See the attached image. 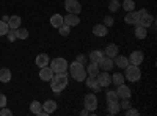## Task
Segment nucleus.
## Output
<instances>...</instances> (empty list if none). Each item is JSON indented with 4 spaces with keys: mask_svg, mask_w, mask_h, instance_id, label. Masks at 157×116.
I'll list each match as a JSON object with an SVG mask.
<instances>
[{
    "mask_svg": "<svg viewBox=\"0 0 157 116\" xmlns=\"http://www.w3.org/2000/svg\"><path fill=\"white\" fill-rule=\"evenodd\" d=\"M137 13H138V16H143V14H146L148 11H146V9H140V11H137Z\"/></svg>",
    "mask_w": 157,
    "mask_h": 116,
    "instance_id": "nucleus-43",
    "label": "nucleus"
},
{
    "mask_svg": "<svg viewBox=\"0 0 157 116\" xmlns=\"http://www.w3.org/2000/svg\"><path fill=\"white\" fill-rule=\"evenodd\" d=\"M110 2H112V0H110Z\"/></svg>",
    "mask_w": 157,
    "mask_h": 116,
    "instance_id": "nucleus-45",
    "label": "nucleus"
},
{
    "mask_svg": "<svg viewBox=\"0 0 157 116\" xmlns=\"http://www.w3.org/2000/svg\"><path fill=\"white\" fill-rule=\"evenodd\" d=\"M0 114H2V116H11V114H13V111H11V110H8L6 107H3V108H0Z\"/></svg>",
    "mask_w": 157,
    "mask_h": 116,
    "instance_id": "nucleus-42",
    "label": "nucleus"
},
{
    "mask_svg": "<svg viewBox=\"0 0 157 116\" xmlns=\"http://www.w3.org/2000/svg\"><path fill=\"white\" fill-rule=\"evenodd\" d=\"M138 19H140V16H138V13H137L135 9L127 11V14H126V17H124L126 24H129V25H137V24H138Z\"/></svg>",
    "mask_w": 157,
    "mask_h": 116,
    "instance_id": "nucleus-12",
    "label": "nucleus"
},
{
    "mask_svg": "<svg viewBox=\"0 0 157 116\" xmlns=\"http://www.w3.org/2000/svg\"><path fill=\"white\" fill-rule=\"evenodd\" d=\"M121 6L126 11H132V9H135V2L134 0H124V2L121 3Z\"/></svg>",
    "mask_w": 157,
    "mask_h": 116,
    "instance_id": "nucleus-31",
    "label": "nucleus"
},
{
    "mask_svg": "<svg viewBox=\"0 0 157 116\" xmlns=\"http://www.w3.org/2000/svg\"><path fill=\"white\" fill-rule=\"evenodd\" d=\"M96 80H98L101 88H105V86H109L112 83V77L109 75V71H104V72H99L96 75Z\"/></svg>",
    "mask_w": 157,
    "mask_h": 116,
    "instance_id": "nucleus-6",
    "label": "nucleus"
},
{
    "mask_svg": "<svg viewBox=\"0 0 157 116\" xmlns=\"http://www.w3.org/2000/svg\"><path fill=\"white\" fill-rule=\"evenodd\" d=\"M146 35H148V28H145V27H141V25H135V36L138 38V39H145L146 38Z\"/></svg>",
    "mask_w": 157,
    "mask_h": 116,
    "instance_id": "nucleus-24",
    "label": "nucleus"
},
{
    "mask_svg": "<svg viewBox=\"0 0 157 116\" xmlns=\"http://www.w3.org/2000/svg\"><path fill=\"white\" fill-rule=\"evenodd\" d=\"M63 24H66L68 27H75V25L80 24V17H78V14H71V13H68L66 16H63Z\"/></svg>",
    "mask_w": 157,
    "mask_h": 116,
    "instance_id": "nucleus-8",
    "label": "nucleus"
},
{
    "mask_svg": "<svg viewBox=\"0 0 157 116\" xmlns=\"http://www.w3.org/2000/svg\"><path fill=\"white\" fill-rule=\"evenodd\" d=\"M113 63H115V66L121 68V69H126V68L129 66V60H127L126 57H123V55H116Z\"/></svg>",
    "mask_w": 157,
    "mask_h": 116,
    "instance_id": "nucleus-16",
    "label": "nucleus"
},
{
    "mask_svg": "<svg viewBox=\"0 0 157 116\" xmlns=\"http://www.w3.org/2000/svg\"><path fill=\"white\" fill-rule=\"evenodd\" d=\"M130 105H132V104H130V102H129V99H123V102H121V104H120V107L123 108V110H127Z\"/></svg>",
    "mask_w": 157,
    "mask_h": 116,
    "instance_id": "nucleus-40",
    "label": "nucleus"
},
{
    "mask_svg": "<svg viewBox=\"0 0 157 116\" xmlns=\"http://www.w3.org/2000/svg\"><path fill=\"white\" fill-rule=\"evenodd\" d=\"M85 82H86V86L88 88H91L94 93H99V89H101V86H99V83H98V80H96V77H91V75H86V79H85Z\"/></svg>",
    "mask_w": 157,
    "mask_h": 116,
    "instance_id": "nucleus-15",
    "label": "nucleus"
},
{
    "mask_svg": "<svg viewBox=\"0 0 157 116\" xmlns=\"http://www.w3.org/2000/svg\"><path fill=\"white\" fill-rule=\"evenodd\" d=\"M107 28L109 27H105L104 24H98V25H94V27H93V35L94 36H99V38H104V36H107V33H109Z\"/></svg>",
    "mask_w": 157,
    "mask_h": 116,
    "instance_id": "nucleus-14",
    "label": "nucleus"
},
{
    "mask_svg": "<svg viewBox=\"0 0 157 116\" xmlns=\"http://www.w3.org/2000/svg\"><path fill=\"white\" fill-rule=\"evenodd\" d=\"M124 80H126V79H124V75H123L121 72H115V74L112 75V83H115L116 86H118V85H123Z\"/></svg>",
    "mask_w": 157,
    "mask_h": 116,
    "instance_id": "nucleus-26",
    "label": "nucleus"
},
{
    "mask_svg": "<svg viewBox=\"0 0 157 116\" xmlns=\"http://www.w3.org/2000/svg\"><path fill=\"white\" fill-rule=\"evenodd\" d=\"M6 104H8V99H6V96H5L3 93H0V108L6 107Z\"/></svg>",
    "mask_w": 157,
    "mask_h": 116,
    "instance_id": "nucleus-37",
    "label": "nucleus"
},
{
    "mask_svg": "<svg viewBox=\"0 0 157 116\" xmlns=\"http://www.w3.org/2000/svg\"><path fill=\"white\" fill-rule=\"evenodd\" d=\"M152 22H154V17L149 14V13L140 16V19H138V25H141V27H145V28H149L152 25Z\"/></svg>",
    "mask_w": 157,
    "mask_h": 116,
    "instance_id": "nucleus-13",
    "label": "nucleus"
},
{
    "mask_svg": "<svg viewBox=\"0 0 157 116\" xmlns=\"http://www.w3.org/2000/svg\"><path fill=\"white\" fill-rule=\"evenodd\" d=\"M116 94L120 99H130V96H132V91H130V88L127 85H118V89H116Z\"/></svg>",
    "mask_w": 157,
    "mask_h": 116,
    "instance_id": "nucleus-9",
    "label": "nucleus"
},
{
    "mask_svg": "<svg viewBox=\"0 0 157 116\" xmlns=\"http://www.w3.org/2000/svg\"><path fill=\"white\" fill-rule=\"evenodd\" d=\"M6 36H8V39H10V43H13V41H16L17 39V36H16V30H8V33H6Z\"/></svg>",
    "mask_w": 157,
    "mask_h": 116,
    "instance_id": "nucleus-36",
    "label": "nucleus"
},
{
    "mask_svg": "<svg viewBox=\"0 0 157 116\" xmlns=\"http://www.w3.org/2000/svg\"><path fill=\"white\" fill-rule=\"evenodd\" d=\"M124 71H126L124 79L129 80V82L135 83V82H138V80L141 79V71H140L138 66H135V64H129V66H127Z\"/></svg>",
    "mask_w": 157,
    "mask_h": 116,
    "instance_id": "nucleus-2",
    "label": "nucleus"
},
{
    "mask_svg": "<svg viewBox=\"0 0 157 116\" xmlns=\"http://www.w3.org/2000/svg\"><path fill=\"white\" fill-rule=\"evenodd\" d=\"M68 61L64 60V58H55V60H52L50 61V69L54 71V72H66L68 71Z\"/></svg>",
    "mask_w": 157,
    "mask_h": 116,
    "instance_id": "nucleus-3",
    "label": "nucleus"
},
{
    "mask_svg": "<svg viewBox=\"0 0 157 116\" xmlns=\"http://www.w3.org/2000/svg\"><path fill=\"white\" fill-rule=\"evenodd\" d=\"M8 27H10L11 30H16V28H19V27H21V17H19L17 14L11 16V17H10V21H8Z\"/></svg>",
    "mask_w": 157,
    "mask_h": 116,
    "instance_id": "nucleus-21",
    "label": "nucleus"
},
{
    "mask_svg": "<svg viewBox=\"0 0 157 116\" xmlns=\"http://www.w3.org/2000/svg\"><path fill=\"white\" fill-rule=\"evenodd\" d=\"M118 52H120V49H118L116 44H109L105 47V50H104V54H105L107 57H110V58H115L118 55Z\"/></svg>",
    "mask_w": 157,
    "mask_h": 116,
    "instance_id": "nucleus-18",
    "label": "nucleus"
},
{
    "mask_svg": "<svg viewBox=\"0 0 157 116\" xmlns=\"http://www.w3.org/2000/svg\"><path fill=\"white\" fill-rule=\"evenodd\" d=\"M109 8H110V11H112V13H116L118 9L121 8V3L118 2V0H112L110 5H109Z\"/></svg>",
    "mask_w": 157,
    "mask_h": 116,
    "instance_id": "nucleus-35",
    "label": "nucleus"
},
{
    "mask_svg": "<svg viewBox=\"0 0 157 116\" xmlns=\"http://www.w3.org/2000/svg\"><path fill=\"white\" fill-rule=\"evenodd\" d=\"M105 99H107L109 104H112V102H118V100H120V97H118L116 91H112V89L105 93Z\"/></svg>",
    "mask_w": 157,
    "mask_h": 116,
    "instance_id": "nucleus-28",
    "label": "nucleus"
},
{
    "mask_svg": "<svg viewBox=\"0 0 157 116\" xmlns=\"http://www.w3.org/2000/svg\"><path fill=\"white\" fill-rule=\"evenodd\" d=\"M86 60H88V57H86V55H77V58H75V61H78L80 64H83V66L86 64Z\"/></svg>",
    "mask_w": 157,
    "mask_h": 116,
    "instance_id": "nucleus-38",
    "label": "nucleus"
},
{
    "mask_svg": "<svg viewBox=\"0 0 157 116\" xmlns=\"http://www.w3.org/2000/svg\"><path fill=\"white\" fill-rule=\"evenodd\" d=\"M49 55H46V54H39L38 57H36V60H35V63H36V66L38 68H44V66H47L49 64Z\"/></svg>",
    "mask_w": 157,
    "mask_h": 116,
    "instance_id": "nucleus-17",
    "label": "nucleus"
},
{
    "mask_svg": "<svg viewBox=\"0 0 157 116\" xmlns=\"http://www.w3.org/2000/svg\"><path fill=\"white\" fill-rule=\"evenodd\" d=\"M69 30H71V27H68L66 24H63V25L58 27V32H60L61 36H69Z\"/></svg>",
    "mask_w": 157,
    "mask_h": 116,
    "instance_id": "nucleus-34",
    "label": "nucleus"
},
{
    "mask_svg": "<svg viewBox=\"0 0 157 116\" xmlns=\"http://www.w3.org/2000/svg\"><path fill=\"white\" fill-rule=\"evenodd\" d=\"M129 64H135V66H140V64L143 63V60H145V55H143V52H140V50H135V52H132L129 55Z\"/></svg>",
    "mask_w": 157,
    "mask_h": 116,
    "instance_id": "nucleus-7",
    "label": "nucleus"
},
{
    "mask_svg": "<svg viewBox=\"0 0 157 116\" xmlns=\"http://www.w3.org/2000/svg\"><path fill=\"white\" fill-rule=\"evenodd\" d=\"M126 114H127V116H137V114H138V110H137V108H132V107H129V108L126 110Z\"/></svg>",
    "mask_w": 157,
    "mask_h": 116,
    "instance_id": "nucleus-39",
    "label": "nucleus"
},
{
    "mask_svg": "<svg viewBox=\"0 0 157 116\" xmlns=\"http://www.w3.org/2000/svg\"><path fill=\"white\" fill-rule=\"evenodd\" d=\"M83 104H85V108H86L90 113L94 111V110L98 108V97H96V94H93V93L86 94L85 99H83Z\"/></svg>",
    "mask_w": 157,
    "mask_h": 116,
    "instance_id": "nucleus-4",
    "label": "nucleus"
},
{
    "mask_svg": "<svg viewBox=\"0 0 157 116\" xmlns=\"http://www.w3.org/2000/svg\"><path fill=\"white\" fill-rule=\"evenodd\" d=\"M54 74H55V72L50 69V66H49V68L44 66V68H41V71H39V79L44 80V82H50L52 77H54Z\"/></svg>",
    "mask_w": 157,
    "mask_h": 116,
    "instance_id": "nucleus-11",
    "label": "nucleus"
},
{
    "mask_svg": "<svg viewBox=\"0 0 157 116\" xmlns=\"http://www.w3.org/2000/svg\"><path fill=\"white\" fill-rule=\"evenodd\" d=\"M50 25L55 27V28H58L60 25H63V16L61 14H54L50 17Z\"/></svg>",
    "mask_w": 157,
    "mask_h": 116,
    "instance_id": "nucleus-25",
    "label": "nucleus"
},
{
    "mask_svg": "<svg viewBox=\"0 0 157 116\" xmlns=\"http://www.w3.org/2000/svg\"><path fill=\"white\" fill-rule=\"evenodd\" d=\"M16 36H17V39H27L29 38V30H25V28H16Z\"/></svg>",
    "mask_w": 157,
    "mask_h": 116,
    "instance_id": "nucleus-32",
    "label": "nucleus"
},
{
    "mask_svg": "<svg viewBox=\"0 0 157 116\" xmlns=\"http://www.w3.org/2000/svg\"><path fill=\"white\" fill-rule=\"evenodd\" d=\"M43 110H44L47 114L54 113V111L57 110V102H55V100H46L44 104H43Z\"/></svg>",
    "mask_w": 157,
    "mask_h": 116,
    "instance_id": "nucleus-20",
    "label": "nucleus"
},
{
    "mask_svg": "<svg viewBox=\"0 0 157 116\" xmlns=\"http://www.w3.org/2000/svg\"><path fill=\"white\" fill-rule=\"evenodd\" d=\"M120 110H121V107H120L118 102H112V104H109V113L110 114H118Z\"/></svg>",
    "mask_w": 157,
    "mask_h": 116,
    "instance_id": "nucleus-30",
    "label": "nucleus"
},
{
    "mask_svg": "<svg viewBox=\"0 0 157 116\" xmlns=\"http://www.w3.org/2000/svg\"><path fill=\"white\" fill-rule=\"evenodd\" d=\"M80 114H82V116H86V114H90V111L85 108V110H82V111H80Z\"/></svg>",
    "mask_w": 157,
    "mask_h": 116,
    "instance_id": "nucleus-44",
    "label": "nucleus"
},
{
    "mask_svg": "<svg viewBox=\"0 0 157 116\" xmlns=\"http://www.w3.org/2000/svg\"><path fill=\"white\" fill-rule=\"evenodd\" d=\"M8 30H10V27H8V22H5V21H0V36H5V35L8 33Z\"/></svg>",
    "mask_w": 157,
    "mask_h": 116,
    "instance_id": "nucleus-33",
    "label": "nucleus"
},
{
    "mask_svg": "<svg viewBox=\"0 0 157 116\" xmlns=\"http://www.w3.org/2000/svg\"><path fill=\"white\" fill-rule=\"evenodd\" d=\"M113 17H110V16H107L105 19H104V25H105V27H112V25H113Z\"/></svg>",
    "mask_w": 157,
    "mask_h": 116,
    "instance_id": "nucleus-41",
    "label": "nucleus"
},
{
    "mask_svg": "<svg viewBox=\"0 0 157 116\" xmlns=\"http://www.w3.org/2000/svg\"><path fill=\"white\" fill-rule=\"evenodd\" d=\"M64 8H66V11L71 13V14H78V13L82 11V6L78 3V0H66V2H64Z\"/></svg>",
    "mask_w": 157,
    "mask_h": 116,
    "instance_id": "nucleus-5",
    "label": "nucleus"
},
{
    "mask_svg": "<svg viewBox=\"0 0 157 116\" xmlns=\"http://www.w3.org/2000/svg\"><path fill=\"white\" fill-rule=\"evenodd\" d=\"M68 74L66 72H55L54 77H52V80H50V88H52V91H54L55 96H60L61 91L64 88L68 86Z\"/></svg>",
    "mask_w": 157,
    "mask_h": 116,
    "instance_id": "nucleus-1",
    "label": "nucleus"
},
{
    "mask_svg": "<svg viewBox=\"0 0 157 116\" xmlns=\"http://www.w3.org/2000/svg\"><path fill=\"white\" fill-rule=\"evenodd\" d=\"M11 80V71L8 68H2L0 69V82L2 83H8Z\"/></svg>",
    "mask_w": 157,
    "mask_h": 116,
    "instance_id": "nucleus-23",
    "label": "nucleus"
},
{
    "mask_svg": "<svg viewBox=\"0 0 157 116\" xmlns=\"http://www.w3.org/2000/svg\"><path fill=\"white\" fill-rule=\"evenodd\" d=\"M72 75V79L75 80V82H83L85 79H86V71H85V68H82V69H78V71H75L74 74H71Z\"/></svg>",
    "mask_w": 157,
    "mask_h": 116,
    "instance_id": "nucleus-22",
    "label": "nucleus"
},
{
    "mask_svg": "<svg viewBox=\"0 0 157 116\" xmlns=\"http://www.w3.org/2000/svg\"><path fill=\"white\" fill-rule=\"evenodd\" d=\"M99 64V69H104V71H110V69H113V66H115V63H113V58H110V57H102V60L98 63Z\"/></svg>",
    "mask_w": 157,
    "mask_h": 116,
    "instance_id": "nucleus-10",
    "label": "nucleus"
},
{
    "mask_svg": "<svg viewBox=\"0 0 157 116\" xmlns=\"http://www.w3.org/2000/svg\"><path fill=\"white\" fill-rule=\"evenodd\" d=\"M102 57H104V54L101 52V50H93V52L88 55V58L93 61V63H99V61L102 60Z\"/></svg>",
    "mask_w": 157,
    "mask_h": 116,
    "instance_id": "nucleus-27",
    "label": "nucleus"
},
{
    "mask_svg": "<svg viewBox=\"0 0 157 116\" xmlns=\"http://www.w3.org/2000/svg\"><path fill=\"white\" fill-rule=\"evenodd\" d=\"M85 71H86V74H88V75H91V77H96V75L99 74V64L91 61V63L88 64V66L85 68Z\"/></svg>",
    "mask_w": 157,
    "mask_h": 116,
    "instance_id": "nucleus-19",
    "label": "nucleus"
},
{
    "mask_svg": "<svg viewBox=\"0 0 157 116\" xmlns=\"http://www.w3.org/2000/svg\"><path fill=\"white\" fill-rule=\"evenodd\" d=\"M43 110V104H39L38 100H33L32 104H30V111L32 113H35V114H38L39 111Z\"/></svg>",
    "mask_w": 157,
    "mask_h": 116,
    "instance_id": "nucleus-29",
    "label": "nucleus"
}]
</instances>
